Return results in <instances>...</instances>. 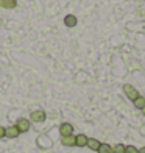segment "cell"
<instances>
[{"label":"cell","instance_id":"1","mask_svg":"<svg viewBox=\"0 0 145 153\" xmlns=\"http://www.w3.org/2000/svg\"><path fill=\"white\" fill-rule=\"evenodd\" d=\"M123 92L127 94V97H128V99H129L131 102H134V100L137 99V97L141 95V94H139V91H137L136 88H133L131 85H125V86H123Z\"/></svg>","mask_w":145,"mask_h":153},{"label":"cell","instance_id":"2","mask_svg":"<svg viewBox=\"0 0 145 153\" xmlns=\"http://www.w3.org/2000/svg\"><path fill=\"white\" fill-rule=\"evenodd\" d=\"M59 133H61V136H63V137L73 134V127H72V123H69V122L61 123V127H59Z\"/></svg>","mask_w":145,"mask_h":153},{"label":"cell","instance_id":"3","mask_svg":"<svg viewBox=\"0 0 145 153\" xmlns=\"http://www.w3.org/2000/svg\"><path fill=\"white\" fill-rule=\"evenodd\" d=\"M30 119L33 120V122H44L45 119H47V116H45V113L42 109H38V111H33L31 113V116H30Z\"/></svg>","mask_w":145,"mask_h":153},{"label":"cell","instance_id":"4","mask_svg":"<svg viewBox=\"0 0 145 153\" xmlns=\"http://www.w3.org/2000/svg\"><path fill=\"white\" fill-rule=\"evenodd\" d=\"M16 127H17V130L20 131V133H27V131L30 130V120H27V119H19L17 123H16Z\"/></svg>","mask_w":145,"mask_h":153},{"label":"cell","instance_id":"5","mask_svg":"<svg viewBox=\"0 0 145 153\" xmlns=\"http://www.w3.org/2000/svg\"><path fill=\"white\" fill-rule=\"evenodd\" d=\"M19 134H20V131L17 130L16 125H11V127H8V128H6V131H5V136L10 137V139H14V137H17Z\"/></svg>","mask_w":145,"mask_h":153},{"label":"cell","instance_id":"6","mask_svg":"<svg viewBox=\"0 0 145 153\" xmlns=\"http://www.w3.org/2000/svg\"><path fill=\"white\" fill-rule=\"evenodd\" d=\"M100 144H101V142L98 141V139H95V137H89V139H87V145H86V147H89L91 150L97 152V150L100 149Z\"/></svg>","mask_w":145,"mask_h":153},{"label":"cell","instance_id":"7","mask_svg":"<svg viewBox=\"0 0 145 153\" xmlns=\"http://www.w3.org/2000/svg\"><path fill=\"white\" fill-rule=\"evenodd\" d=\"M87 136L86 134H77L75 136V142H77V147H86L87 145Z\"/></svg>","mask_w":145,"mask_h":153},{"label":"cell","instance_id":"8","mask_svg":"<svg viewBox=\"0 0 145 153\" xmlns=\"http://www.w3.org/2000/svg\"><path fill=\"white\" fill-rule=\"evenodd\" d=\"M61 144L66 145V147H73V145H77V142H75V136L70 134V136H66L61 139Z\"/></svg>","mask_w":145,"mask_h":153},{"label":"cell","instance_id":"9","mask_svg":"<svg viewBox=\"0 0 145 153\" xmlns=\"http://www.w3.org/2000/svg\"><path fill=\"white\" fill-rule=\"evenodd\" d=\"M133 105H134V106H136L137 109H141V111H142V109L145 108V97L139 95V97H137V99H136V100L133 102Z\"/></svg>","mask_w":145,"mask_h":153},{"label":"cell","instance_id":"10","mask_svg":"<svg viewBox=\"0 0 145 153\" xmlns=\"http://www.w3.org/2000/svg\"><path fill=\"white\" fill-rule=\"evenodd\" d=\"M0 5H2L3 8L11 10V8H14V6L17 5V2H16V0H0Z\"/></svg>","mask_w":145,"mask_h":153},{"label":"cell","instance_id":"11","mask_svg":"<svg viewBox=\"0 0 145 153\" xmlns=\"http://www.w3.org/2000/svg\"><path fill=\"white\" fill-rule=\"evenodd\" d=\"M64 24H66L67 27H75V25H77V17L72 16V14H69V16H66V19H64Z\"/></svg>","mask_w":145,"mask_h":153},{"label":"cell","instance_id":"12","mask_svg":"<svg viewBox=\"0 0 145 153\" xmlns=\"http://www.w3.org/2000/svg\"><path fill=\"white\" fill-rule=\"evenodd\" d=\"M97 152L98 153H112V147L109 144H100V149Z\"/></svg>","mask_w":145,"mask_h":153},{"label":"cell","instance_id":"13","mask_svg":"<svg viewBox=\"0 0 145 153\" xmlns=\"http://www.w3.org/2000/svg\"><path fill=\"white\" fill-rule=\"evenodd\" d=\"M112 153H125V145L123 144H115L112 147Z\"/></svg>","mask_w":145,"mask_h":153},{"label":"cell","instance_id":"14","mask_svg":"<svg viewBox=\"0 0 145 153\" xmlns=\"http://www.w3.org/2000/svg\"><path fill=\"white\" fill-rule=\"evenodd\" d=\"M137 150L139 149H136L134 145H125V153H137Z\"/></svg>","mask_w":145,"mask_h":153},{"label":"cell","instance_id":"15","mask_svg":"<svg viewBox=\"0 0 145 153\" xmlns=\"http://www.w3.org/2000/svg\"><path fill=\"white\" fill-rule=\"evenodd\" d=\"M5 131H6V128H5V127H0V139L5 137Z\"/></svg>","mask_w":145,"mask_h":153},{"label":"cell","instance_id":"16","mask_svg":"<svg viewBox=\"0 0 145 153\" xmlns=\"http://www.w3.org/2000/svg\"><path fill=\"white\" fill-rule=\"evenodd\" d=\"M137 153H145V147H142V149H139V150H137Z\"/></svg>","mask_w":145,"mask_h":153},{"label":"cell","instance_id":"17","mask_svg":"<svg viewBox=\"0 0 145 153\" xmlns=\"http://www.w3.org/2000/svg\"><path fill=\"white\" fill-rule=\"evenodd\" d=\"M142 114H144V116H145V108H144V109H142Z\"/></svg>","mask_w":145,"mask_h":153}]
</instances>
